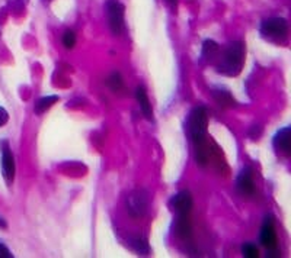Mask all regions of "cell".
Segmentation results:
<instances>
[{
	"mask_svg": "<svg viewBox=\"0 0 291 258\" xmlns=\"http://www.w3.org/2000/svg\"><path fill=\"white\" fill-rule=\"evenodd\" d=\"M124 15L125 7L118 0H108L106 3V16H108V25L111 28L114 35H121L124 31Z\"/></svg>",
	"mask_w": 291,
	"mask_h": 258,
	"instance_id": "4",
	"label": "cell"
},
{
	"mask_svg": "<svg viewBox=\"0 0 291 258\" xmlns=\"http://www.w3.org/2000/svg\"><path fill=\"white\" fill-rule=\"evenodd\" d=\"M261 244L269 251L277 248V233H275L274 221L271 216L265 218V222L262 225V229H261Z\"/></svg>",
	"mask_w": 291,
	"mask_h": 258,
	"instance_id": "7",
	"label": "cell"
},
{
	"mask_svg": "<svg viewBox=\"0 0 291 258\" xmlns=\"http://www.w3.org/2000/svg\"><path fill=\"white\" fill-rule=\"evenodd\" d=\"M108 86L114 90V92H118V90H121L123 89V77H121V74L120 73H112L109 77H108Z\"/></svg>",
	"mask_w": 291,
	"mask_h": 258,
	"instance_id": "16",
	"label": "cell"
},
{
	"mask_svg": "<svg viewBox=\"0 0 291 258\" xmlns=\"http://www.w3.org/2000/svg\"><path fill=\"white\" fill-rule=\"evenodd\" d=\"M170 207L178 213V215H189V212L192 210V196L189 192H179L178 194H175L170 199Z\"/></svg>",
	"mask_w": 291,
	"mask_h": 258,
	"instance_id": "6",
	"label": "cell"
},
{
	"mask_svg": "<svg viewBox=\"0 0 291 258\" xmlns=\"http://www.w3.org/2000/svg\"><path fill=\"white\" fill-rule=\"evenodd\" d=\"M134 248H135L137 253H140V254H143V256H146V254L149 253V244H147V241L143 239V238H137V239L134 241Z\"/></svg>",
	"mask_w": 291,
	"mask_h": 258,
	"instance_id": "19",
	"label": "cell"
},
{
	"mask_svg": "<svg viewBox=\"0 0 291 258\" xmlns=\"http://www.w3.org/2000/svg\"><path fill=\"white\" fill-rule=\"evenodd\" d=\"M212 96H214L215 102L220 104V106H223V107H232L235 104V99L226 90H214L212 92Z\"/></svg>",
	"mask_w": 291,
	"mask_h": 258,
	"instance_id": "13",
	"label": "cell"
},
{
	"mask_svg": "<svg viewBox=\"0 0 291 258\" xmlns=\"http://www.w3.org/2000/svg\"><path fill=\"white\" fill-rule=\"evenodd\" d=\"M13 256L10 254V251L3 245V244H0V258H12Z\"/></svg>",
	"mask_w": 291,
	"mask_h": 258,
	"instance_id": "21",
	"label": "cell"
},
{
	"mask_svg": "<svg viewBox=\"0 0 291 258\" xmlns=\"http://www.w3.org/2000/svg\"><path fill=\"white\" fill-rule=\"evenodd\" d=\"M57 100H58V96H47V97L40 99V100L35 103V112H37V113H44V112H45L47 109H50Z\"/></svg>",
	"mask_w": 291,
	"mask_h": 258,
	"instance_id": "14",
	"label": "cell"
},
{
	"mask_svg": "<svg viewBox=\"0 0 291 258\" xmlns=\"http://www.w3.org/2000/svg\"><path fill=\"white\" fill-rule=\"evenodd\" d=\"M218 52V45L214 41H206L203 45V58L206 60H211L212 57H215Z\"/></svg>",
	"mask_w": 291,
	"mask_h": 258,
	"instance_id": "15",
	"label": "cell"
},
{
	"mask_svg": "<svg viewBox=\"0 0 291 258\" xmlns=\"http://www.w3.org/2000/svg\"><path fill=\"white\" fill-rule=\"evenodd\" d=\"M242 254H243V257L246 258H258L259 251H258L256 245H253V244H245L242 247Z\"/></svg>",
	"mask_w": 291,
	"mask_h": 258,
	"instance_id": "18",
	"label": "cell"
},
{
	"mask_svg": "<svg viewBox=\"0 0 291 258\" xmlns=\"http://www.w3.org/2000/svg\"><path fill=\"white\" fill-rule=\"evenodd\" d=\"M149 207V196L144 190H135L127 197V210L134 219H141Z\"/></svg>",
	"mask_w": 291,
	"mask_h": 258,
	"instance_id": "5",
	"label": "cell"
},
{
	"mask_svg": "<svg viewBox=\"0 0 291 258\" xmlns=\"http://www.w3.org/2000/svg\"><path fill=\"white\" fill-rule=\"evenodd\" d=\"M245 63V44L236 41L232 42L224 51L223 61L218 65V71L226 76H238Z\"/></svg>",
	"mask_w": 291,
	"mask_h": 258,
	"instance_id": "2",
	"label": "cell"
},
{
	"mask_svg": "<svg viewBox=\"0 0 291 258\" xmlns=\"http://www.w3.org/2000/svg\"><path fill=\"white\" fill-rule=\"evenodd\" d=\"M0 225H1V226H3V228H6V224H4V222H3V221H1V218H0Z\"/></svg>",
	"mask_w": 291,
	"mask_h": 258,
	"instance_id": "22",
	"label": "cell"
},
{
	"mask_svg": "<svg viewBox=\"0 0 291 258\" xmlns=\"http://www.w3.org/2000/svg\"><path fill=\"white\" fill-rule=\"evenodd\" d=\"M63 45L67 50H72L76 45V33L73 31H66L63 35Z\"/></svg>",
	"mask_w": 291,
	"mask_h": 258,
	"instance_id": "17",
	"label": "cell"
},
{
	"mask_svg": "<svg viewBox=\"0 0 291 258\" xmlns=\"http://www.w3.org/2000/svg\"><path fill=\"white\" fill-rule=\"evenodd\" d=\"M261 33L271 41H284L289 33V25L284 18H269L262 22Z\"/></svg>",
	"mask_w": 291,
	"mask_h": 258,
	"instance_id": "3",
	"label": "cell"
},
{
	"mask_svg": "<svg viewBox=\"0 0 291 258\" xmlns=\"http://www.w3.org/2000/svg\"><path fill=\"white\" fill-rule=\"evenodd\" d=\"M172 1H173V0H172Z\"/></svg>",
	"mask_w": 291,
	"mask_h": 258,
	"instance_id": "23",
	"label": "cell"
},
{
	"mask_svg": "<svg viewBox=\"0 0 291 258\" xmlns=\"http://www.w3.org/2000/svg\"><path fill=\"white\" fill-rule=\"evenodd\" d=\"M176 233L179 238L188 239L192 233L191 222H189V215H178L176 219Z\"/></svg>",
	"mask_w": 291,
	"mask_h": 258,
	"instance_id": "12",
	"label": "cell"
},
{
	"mask_svg": "<svg viewBox=\"0 0 291 258\" xmlns=\"http://www.w3.org/2000/svg\"><path fill=\"white\" fill-rule=\"evenodd\" d=\"M135 97H137V102L140 104V109L144 115V118L147 121H152L153 119V110H152V103L149 100V96L144 90V87H137L135 90Z\"/></svg>",
	"mask_w": 291,
	"mask_h": 258,
	"instance_id": "10",
	"label": "cell"
},
{
	"mask_svg": "<svg viewBox=\"0 0 291 258\" xmlns=\"http://www.w3.org/2000/svg\"><path fill=\"white\" fill-rule=\"evenodd\" d=\"M274 147L284 155H290L291 153V129L283 128L277 132L274 138Z\"/></svg>",
	"mask_w": 291,
	"mask_h": 258,
	"instance_id": "9",
	"label": "cell"
},
{
	"mask_svg": "<svg viewBox=\"0 0 291 258\" xmlns=\"http://www.w3.org/2000/svg\"><path fill=\"white\" fill-rule=\"evenodd\" d=\"M7 121H9V115H7V112L0 106V127H3V125H6L7 124Z\"/></svg>",
	"mask_w": 291,
	"mask_h": 258,
	"instance_id": "20",
	"label": "cell"
},
{
	"mask_svg": "<svg viewBox=\"0 0 291 258\" xmlns=\"http://www.w3.org/2000/svg\"><path fill=\"white\" fill-rule=\"evenodd\" d=\"M189 132L194 142V148L208 145L207 144V125H208V113L204 106L195 107L189 115Z\"/></svg>",
	"mask_w": 291,
	"mask_h": 258,
	"instance_id": "1",
	"label": "cell"
},
{
	"mask_svg": "<svg viewBox=\"0 0 291 258\" xmlns=\"http://www.w3.org/2000/svg\"><path fill=\"white\" fill-rule=\"evenodd\" d=\"M238 189L242 194H253L255 184H253L252 176H250V173L248 170L242 171L240 176L238 177Z\"/></svg>",
	"mask_w": 291,
	"mask_h": 258,
	"instance_id": "11",
	"label": "cell"
},
{
	"mask_svg": "<svg viewBox=\"0 0 291 258\" xmlns=\"http://www.w3.org/2000/svg\"><path fill=\"white\" fill-rule=\"evenodd\" d=\"M1 171L3 177L7 183H12L15 179V160L10 153L6 142H3V153H1Z\"/></svg>",
	"mask_w": 291,
	"mask_h": 258,
	"instance_id": "8",
	"label": "cell"
}]
</instances>
